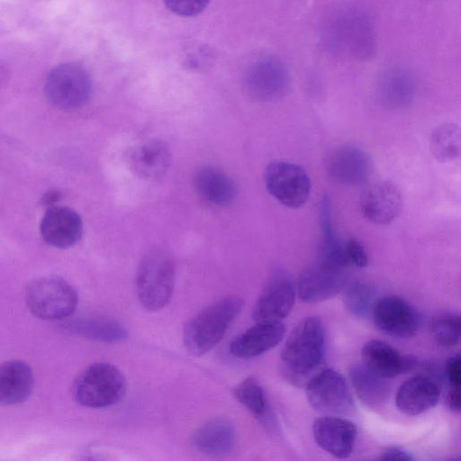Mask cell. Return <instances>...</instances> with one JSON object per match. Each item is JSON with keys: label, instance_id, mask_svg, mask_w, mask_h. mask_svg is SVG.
<instances>
[{"label": "cell", "instance_id": "6da1fadb", "mask_svg": "<svg viewBox=\"0 0 461 461\" xmlns=\"http://www.w3.org/2000/svg\"><path fill=\"white\" fill-rule=\"evenodd\" d=\"M325 354V332L317 316L302 320L291 331L281 351V365L286 378L306 383L321 366Z\"/></svg>", "mask_w": 461, "mask_h": 461}, {"label": "cell", "instance_id": "7a4b0ae2", "mask_svg": "<svg viewBox=\"0 0 461 461\" xmlns=\"http://www.w3.org/2000/svg\"><path fill=\"white\" fill-rule=\"evenodd\" d=\"M323 38L328 50L344 58L366 59L375 50V33L368 15L359 8L346 6L326 21Z\"/></svg>", "mask_w": 461, "mask_h": 461}, {"label": "cell", "instance_id": "3957f363", "mask_svg": "<svg viewBox=\"0 0 461 461\" xmlns=\"http://www.w3.org/2000/svg\"><path fill=\"white\" fill-rule=\"evenodd\" d=\"M242 306L240 297L226 296L194 316L184 330L183 340L187 352L194 357L209 352L223 338Z\"/></svg>", "mask_w": 461, "mask_h": 461}, {"label": "cell", "instance_id": "277c9868", "mask_svg": "<svg viewBox=\"0 0 461 461\" xmlns=\"http://www.w3.org/2000/svg\"><path fill=\"white\" fill-rule=\"evenodd\" d=\"M126 391V379L119 368L104 362L86 366L73 385L75 400L88 408H105L118 402Z\"/></svg>", "mask_w": 461, "mask_h": 461}, {"label": "cell", "instance_id": "5b68a950", "mask_svg": "<svg viewBox=\"0 0 461 461\" xmlns=\"http://www.w3.org/2000/svg\"><path fill=\"white\" fill-rule=\"evenodd\" d=\"M176 279L173 258L166 252L153 251L140 261L136 274L137 296L149 312L163 309L170 301Z\"/></svg>", "mask_w": 461, "mask_h": 461}, {"label": "cell", "instance_id": "8992f818", "mask_svg": "<svg viewBox=\"0 0 461 461\" xmlns=\"http://www.w3.org/2000/svg\"><path fill=\"white\" fill-rule=\"evenodd\" d=\"M25 301L34 316L43 320H60L75 312L77 294L63 278L45 276L28 284Z\"/></svg>", "mask_w": 461, "mask_h": 461}, {"label": "cell", "instance_id": "52a82bcc", "mask_svg": "<svg viewBox=\"0 0 461 461\" xmlns=\"http://www.w3.org/2000/svg\"><path fill=\"white\" fill-rule=\"evenodd\" d=\"M44 90L52 105L61 110H74L88 101L92 81L83 67L76 63H63L50 71Z\"/></svg>", "mask_w": 461, "mask_h": 461}, {"label": "cell", "instance_id": "ba28073f", "mask_svg": "<svg viewBox=\"0 0 461 461\" xmlns=\"http://www.w3.org/2000/svg\"><path fill=\"white\" fill-rule=\"evenodd\" d=\"M306 397L314 410L327 415H348L354 411L353 400L344 377L323 368L305 384Z\"/></svg>", "mask_w": 461, "mask_h": 461}, {"label": "cell", "instance_id": "9c48e42d", "mask_svg": "<svg viewBox=\"0 0 461 461\" xmlns=\"http://www.w3.org/2000/svg\"><path fill=\"white\" fill-rule=\"evenodd\" d=\"M244 86L249 95L259 102H274L285 96L291 86L290 72L280 59L265 57L247 69Z\"/></svg>", "mask_w": 461, "mask_h": 461}, {"label": "cell", "instance_id": "30bf717a", "mask_svg": "<svg viewBox=\"0 0 461 461\" xmlns=\"http://www.w3.org/2000/svg\"><path fill=\"white\" fill-rule=\"evenodd\" d=\"M268 193L283 205L295 209L303 205L311 193L308 174L300 166L287 161H274L265 171Z\"/></svg>", "mask_w": 461, "mask_h": 461}, {"label": "cell", "instance_id": "8fae6325", "mask_svg": "<svg viewBox=\"0 0 461 461\" xmlns=\"http://www.w3.org/2000/svg\"><path fill=\"white\" fill-rule=\"evenodd\" d=\"M371 314L375 325L391 337L411 338L419 330V313L400 297L386 296L376 300Z\"/></svg>", "mask_w": 461, "mask_h": 461}, {"label": "cell", "instance_id": "7c38bea8", "mask_svg": "<svg viewBox=\"0 0 461 461\" xmlns=\"http://www.w3.org/2000/svg\"><path fill=\"white\" fill-rule=\"evenodd\" d=\"M295 301V289L290 278L282 272L275 273L257 300L252 316L257 321H281L291 312Z\"/></svg>", "mask_w": 461, "mask_h": 461}, {"label": "cell", "instance_id": "4fadbf2b", "mask_svg": "<svg viewBox=\"0 0 461 461\" xmlns=\"http://www.w3.org/2000/svg\"><path fill=\"white\" fill-rule=\"evenodd\" d=\"M84 226L80 215L72 208L52 205L46 210L40 225L42 240L57 249H68L81 240Z\"/></svg>", "mask_w": 461, "mask_h": 461}, {"label": "cell", "instance_id": "5bb4252c", "mask_svg": "<svg viewBox=\"0 0 461 461\" xmlns=\"http://www.w3.org/2000/svg\"><path fill=\"white\" fill-rule=\"evenodd\" d=\"M346 285V269L319 262L301 274L297 293L300 300L305 303H319L335 296Z\"/></svg>", "mask_w": 461, "mask_h": 461}, {"label": "cell", "instance_id": "9a60e30c", "mask_svg": "<svg viewBox=\"0 0 461 461\" xmlns=\"http://www.w3.org/2000/svg\"><path fill=\"white\" fill-rule=\"evenodd\" d=\"M356 425L336 415L316 419L312 424V435L316 444L336 458L348 457L357 438Z\"/></svg>", "mask_w": 461, "mask_h": 461}, {"label": "cell", "instance_id": "2e32d148", "mask_svg": "<svg viewBox=\"0 0 461 461\" xmlns=\"http://www.w3.org/2000/svg\"><path fill=\"white\" fill-rule=\"evenodd\" d=\"M402 207L400 190L388 181L370 185L360 199L363 216L377 225H387L393 221L400 214Z\"/></svg>", "mask_w": 461, "mask_h": 461}, {"label": "cell", "instance_id": "e0dca14e", "mask_svg": "<svg viewBox=\"0 0 461 461\" xmlns=\"http://www.w3.org/2000/svg\"><path fill=\"white\" fill-rule=\"evenodd\" d=\"M372 168V160L368 154L352 145L335 149L327 163V170L331 179L345 185L364 184L369 178Z\"/></svg>", "mask_w": 461, "mask_h": 461}, {"label": "cell", "instance_id": "ac0fdd59", "mask_svg": "<svg viewBox=\"0 0 461 461\" xmlns=\"http://www.w3.org/2000/svg\"><path fill=\"white\" fill-rule=\"evenodd\" d=\"M285 335L281 321H257L231 341L230 352L237 358H252L276 347Z\"/></svg>", "mask_w": 461, "mask_h": 461}, {"label": "cell", "instance_id": "d6986e66", "mask_svg": "<svg viewBox=\"0 0 461 461\" xmlns=\"http://www.w3.org/2000/svg\"><path fill=\"white\" fill-rule=\"evenodd\" d=\"M439 396L438 384L431 377L420 375L407 379L400 385L395 403L402 413L415 416L434 407Z\"/></svg>", "mask_w": 461, "mask_h": 461}, {"label": "cell", "instance_id": "ffe728a7", "mask_svg": "<svg viewBox=\"0 0 461 461\" xmlns=\"http://www.w3.org/2000/svg\"><path fill=\"white\" fill-rule=\"evenodd\" d=\"M415 92L414 77L404 68L393 67L384 70L376 82L377 99L390 109H403L409 106Z\"/></svg>", "mask_w": 461, "mask_h": 461}, {"label": "cell", "instance_id": "44dd1931", "mask_svg": "<svg viewBox=\"0 0 461 461\" xmlns=\"http://www.w3.org/2000/svg\"><path fill=\"white\" fill-rule=\"evenodd\" d=\"M363 364L375 374L384 377H395L406 373L415 365V359L400 354L384 341L371 339L362 348Z\"/></svg>", "mask_w": 461, "mask_h": 461}, {"label": "cell", "instance_id": "7402d4cb", "mask_svg": "<svg viewBox=\"0 0 461 461\" xmlns=\"http://www.w3.org/2000/svg\"><path fill=\"white\" fill-rule=\"evenodd\" d=\"M34 384L31 367L20 360L0 364V405H13L24 402Z\"/></svg>", "mask_w": 461, "mask_h": 461}, {"label": "cell", "instance_id": "603a6c76", "mask_svg": "<svg viewBox=\"0 0 461 461\" xmlns=\"http://www.w3.org/2000/svg\"><path fill=\"white\" fill-rule=\"evenodd\" d=\"M171 162L167 146L160 140H149L136 147L130 156L133 172L146 180L163 176Z\"/></svg>", "mask_w": 461, "mask_h": 461}, {"label": "cell", "instance_id": "cb8c5ba5", "mask_svg": "<svg viewBox=\"0 0 461 461\" xmlns=\"http://www.w3.org/2000/svg\"><path fill=\"white\" fill-rule=\"evenodd\" d=\"M194 185L198 194L214 205H227L236 198L237 190L232 179L213 167H203L194 176Z\"/></svg>", "mask_w": 461, "mask_h": 461}, {"label": "cell", "instance_id": "d4e9b609", "mask_svg": "<svg viewBox=\"0 0 461 461\" xmlns=\"http://www.w3.org/2000/svg\"><path fill=\"white\" fill-rule=\"evenodd\" d=\"M233 426L224 420H214L199 428L193 437V444L200 452L211 456H223L235 446Z\"/></svg>", "mask_w": 461, "mask_h": 461}, {"label": "cell", "instance_id": "484cf974", "mask_svg": "<svg viewBox=\"0 0 461 461\" xmlns=\"http://www.w3.org/2000/svg\"><path fill=\"white\" fill-rule=\"evenodd\" d=\"M349 380L360 401L370 408L384 404L389 396L385 378L375 374L364 364H355L348 371Z\"/></svg>", "mask_w": 461, "mask_h": 461}, {"label": "cell", "instance_id": "4316f807", "mask_svg": "<svg viewBox=\"0 0 461 461\" xmlns=\"http://www.w3.org/2000/svg\"><path fill=\"white\" fill-rule=\"evenodd\" d=\"M71 330L85 338L103 342H118L127 338V330L117 321L107 317L83 319L72 323Z\"/></svg>", "mask_w": 461, "mask_h": 461}, {"label": "cell", "instance_id": "83f0119b", "mask_svg": "<svg viewBox=\"0 0 461 461\" xmlns=\"http://www.w3.org/2000/svg\"><path fill=\"white\" fill-rule=\"evenodd\" d=\"M429 147L433 156L441 162L453 161L461 152L460 129L455 123H444L431 133Z\"/></svg>", "mask_w": 461, "mask_h": 461}, {"label": "cell", "instance_id": "f1b7e54d", "mask_svg": "<svg viewBox=\"0 0 461 461\" xmlns=\"http://www.w3.org/2000/svg\"><path fill=\"white\" fill-rule=\"evenodd\" d=\"M343 291V304L349 314L363 319L371 313L375 293L370 285L356 281L346 285Z\"/></svg>", "mask_w": 461, "mask_h": 461}, {"label": "cell", "instance_id": "f546056e", "mask_svg": "<svg viewBox=\"0 0 461 461\" xmlns=\"http://www.w3.org/2000/svg\"><path fill=\"white\" fill-rule=\"evenodd\" d=\"M237 400L252 414L261 417L267 411V401L263 387L253 376L242 380L234 388Z\"/></svg>", "mask_w": 461, "mask_h": 461}, {"label": "cell", "instance_id": "4dcf8cb0", "mask_svg": "<svg viewBox=\"0 0 461 461\" xmlns=\"http://www.w3.org/2000/svg\"><path fill=\"white\" fill-rule=\"evenodd\" d=\"M431 332L436 342L445 348L457 346L461 339V319L459 315L446 314L433 320Z\"/></svg>", "mask_w": 461, "mask_h": 461}, {"label": "cell", "instance_id": "1f68e13d", "mask_svg": "<svg viewBox=\"0 0 461 461\" xmlns=\"http://www.w3.org/2000/svg\"><path fill=\"white\" fill-rule=\"evenodd\" d=\"M210 0H164L167 7L174 14L191 17L202 13Z\"/></svg>", "mask_w": 461, "mask_h": 461}, {"label": "cell", "instance_id": "d6a6232c", "mask_svg": "<svg viewBox=\"0 0 461 461\" xmlns=\"http://www.w3.org/2000/svg\"><path fill=\"white\" fill-rule=\"evenodd\" d=\"M346 253L350 264L364 267L368 264V256L363 245L355 239L345 243Z\"/></svg>", "mask_w": 461, "mask_h": 461}, {"label": "cell", "instance_id": "836d02e7", "mask_svg": "<svg viewBox=\"0 0 461 461\" xmlns=\"http://www.w3.org/2000/svg\"><path fill=\"white\" fill-rule=\"evenodd\" d=\"M445 371L449 384V388H460L461 357L459 354H456L447 359Z\"/></svg>", "mask_w": 461, "mask_h": 461}, {"label": "cell", "instance_id": "e575fe53", "mask_svg": "<svg viewBox=\"0 0 461 461\" xmlns=\"http://www.w3.org/2000/svg\"><path fill=\"white\" fill-rule=\"evenodd\" d=\"M381 460L411 461L413 457L405 450L399 447H387L380 455Z\"/></svg>", "mask_w": 461, "mask_h": 461}, {"label": "cell", "instance_id": "d590c367", "mask_svg": "<svg viewBox=\"0 0 461 461\" xmlns=\"http://www.w3.org/2000/svg\"><path fill=\"white\" fill-rule=\"evenodd\" d=\"M446 403L448 408L456 412L461 409V391L460 388H448L446 395Z\"/></svg>", "mask_w": 461, "mask_h": 461}, {"label": "cell", "instance_id": "8d00e7d4", "mask_svg": "<svg viewBox=\"0 0 461 461\" xmlns=\"http://www.w3.org/2000/svg\"><path fill=\"white\" fill-rule=\"evenodd\" d=\"M60 193L59 191H50L42 198L44 204L50 206L55 205V203L59 201Z\"/></svg>", "mask_w": 461, "mask_h": 461}, {"label": "cell", "instance_id": "74e56055", "mask_svg": "<svg viewBox=\"0 0 461 461\" xmlns=\"http://www.w3.org/2000/svg\"><path fill=\"white\" fill-rule=\"evenodd\" d=\"M9 70L7 67L0 62V86L8 79Z\"/></svg>", "mask_w": 461, "mask_h": 461}]
</instances>
